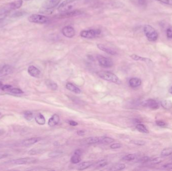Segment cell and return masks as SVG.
Wrapping results in <instances>:
<instances>
[{
  "label": "cell",
  "mask_w": 172,
  "mask_h": 171,
  "mask_svg": "<svg viewBox=\"0 0 172 171\" xmlns=\"http://www.w3.org/2000/svg\"><path fill=\"white\" fill-rule=\"evenodd\" d=\"M23 4L22 0H17L3 6L0 9V16L10 13L11 11L20 8Z\"/></svg>",
  "instance_id": "cell-1"
},
{
  "label": "cell",
  "mask_w": 172,
  "mask_h": 171,
  "mask_svg": "<svg viewBox=\"0 0 172 171\" xmlns=\"http://www.w3.org/2000/svg\"><path fill=\"white\" fill-rule=\"evenodd\" d=\"M98 75L101 78L106 81H109L116 84H121L120 79L118 78L115 74L107 71H100L98 73Z\"/></svg>",
  "instance_id": "cell-2"
},
{
  "label": "cell",
  "mask_w": 172,
  "mask_h": 171,
  "mask_svg": "<svg viewBox=\"0 0 172 171\" xmlns=\"http://www.w3.org/2000/svg\"><path fill=\"white\" fill-rule=\"evenodd\" d=\"M78 2L79 0H65L59 5L57 10L61 13L73 10L77 5Z\"/></svg>",
  "instance_id": "cell-3"
},
{
  "label": "cell",
  "mask_w": 172,
  "mask_h": 171,
  "mask_svg": "<svg viewBox=\"0 0 172 171\" xmlns=\"http://www.w3.org/2000/svg\"><path fill=\"white\" fill-rule=\"evenodd\" d=\"M144 34L148 40L150 42H155L158 38V33L157 31L152 26L145 25L143 28Z\"/></svg>",
  "instance_id": "cell-4"
},
{
  "label": "cell",
  "mask_w": 172,
  "mask_h": 171,
  "mask_svg": "<svg viewBox=\"0 0 172 171\" xmlns=\"http://www.w3.org/2000/svg\"><path fill=\"white\" fill-rule=\"evenodd\" d=\"M36 159L33 158H24L8 161L7 162V163L12 165H27L30 163H35L36 162Z\"/></svg>",
  "instance_id": "cell-5"
},
{
  "label": "cell",
  "mask_w": 172,
  "mask_h": 171,
  "mask_svg": "<svg viewBox=\"0 0 172 171\" xmlns=\"http://www.w3.org/2000/svg\"><path fill=\"white\" fill-rule=\"evenodd\" d=\"M28 20L31 23L44 24L49 21V18L45 16L38 14H32L28 17Z\"/></svg>",
  "instance_id": "cell-6"
},
{
  "label": "cell",
  "mask_w": 172,
  "mask_h": 171,
  "mask_svg": "<svg viewBox=\"0 0 172 171\" xmlns=\"http://www.w3.org/2000/svg\"><path fill=\"white\" fill-rule=\"evenodd\" d=\"M101 31L98 29L85 30L81 32L80 35L83 38L87 39H93L99 35Z\"/></svg>",
  "instance_id": "cell-7"
},
{
  "label": "cell",
  "mask_w": 172,
  "mask_h": 171,
  "mask_svg": "<svg viewBox=\"0 0 172 171\" xmlns=\"http://www.w3.org/2000/svg\"><path fill=\"white\" fill-rule=\"evenodd\" d=\"M97 59L99 64L101 67L104 68H110L113 66V62L111 58L104 57L101 55H98L97 56Z\"/></svg>",
  "instance_id": "cell-8"
},
{
  "label": "cell",
  "mask_w": 172,
  "mask_h": 171,
  "mask_svg": "<svg viewBox=\"0 0 172 171\" xmlns=\"http://www.w3.org/2000/svg\"><path fill=\"white\" fill-rule=\"evenodd\" d=\"M82 13V12L78 10H71L70 11L65 12H63L61 14L57 16V18L58 19H64V18H70V17H73L79 15Z\"/></svg>",
  "instance_id": "cell-9"
},
{
  "label": "cell",
  "mask_w": 172,
  "mask_h": 171,
  "mask_svg": "<svg viewBox=\"0 0 172 171\" xmlns=\"http://www.w3.org/2000/svg\"><path fill=\"white\" fill-rule=\"evenodd\" d=\"M142 105L145 108L152 109H157L159 108V105L157 101L153 99H147L142 102Z\"/></svg>",
  "instance_id": "cell-10"
},
{
  "label": "cell",
  "mask_w": 172,
  "mask_h": 171,
  "mask_svg": "<svg viewBox=\"0 0 172 171\" xmlns=\"http://www.w3.org/2000/svg\"><path fill=\"white\" fill-rule=\"evenodd\" d=\"M61 0H46L43 4L42 7L45 10H51L57 6Z\"/></svg>",
  "instance_id": "cell-11"
},
{
  "label": "cell",
  "mask_w": 172,
  "mask_h": 171,
  "mask_svg": "<svg viewBox=\"0 0 172 171\" xmlns=\"http://www.w3.org/2000/svg\"><path fill=\"white\" fill-rule=\"evenodd\" d=\"M13 71V68L9 65H4L0 66V78L7 76L11 73Z\"/></svg>",
  "instance_id": "cell-12"
},
{
  "label": "cell",
  "mask_w": 172,
  "mask_h": 171,
  "mask_svg": "<svg viewBox=\"0 0 172 171\" xmlns=\"http://www.w3.org/2000/svg\"><path fill=\"white\" fill-rule=\"evenodd\" d=\"M62 33L65 37L69 38H73L76 34L74 28L70 26L64 27L62 29Z\"/></svg>",
  "instance_id": "cell-13"
},
{
  "label": "cell",
  "mask_w": 172,
  "mask_h": 171,
  "mask_svg": "<svg viewBox=\"0 0 172 171\" xmlns=\"http://www.w3.org/2000/svg\"><path fill=\"white\" fill-rule=\"evenodd\" d=\"M82 151L80 149H77L74 152V155L70 158V162L71 163H79L81 161V156H82Z\"/></svg>",
  "instance_id": "cell-14"
},
{
  "label": "cell",
  "mask_w": 172,
  "mask_h": 171,
  "mask_svg": "<svg viewBox=\"0 0 172 171\" xmlns=\"http://www.w3.org/2000/svg\"><path fill=\"white\" fill-rule=\"evenodd\" d=\"M41 140V138H28V139H25L22 141L21 144L24 147H29L32 146L33 144H35L37 142Z\"/></svg>",
  "instance_id": "cell-15"
},
{
  "label": "cell",
  "mask_w": 172,
  "mask_h": 171,
  "mask_svg": "<svg viewBox=\"0 0 172 171\" xmlns=\"http://www.w3.org/2000/svg\"><path fill=\"white\" fill-rule=\"evenodd\" d=\"M28 73L34 78H38L40 75V71L37 68L33 65H30L28 68Z\"/></svg>",
  "instance_id": "cell-16"
},
{
  "label": "cell",
  "mask_w": 172,
  "mask_h": 171,
  "mask_svg": "<svg viewBox=\"0 0 172 171\" xmlns=\"http://www.w3.org/2000/svg\"><path fill=\"white\" fill-rule=\"evenodd\" d=\"M100 143V137H89L82 141V143L84 144H94Z\"/></svg>",
  "instance_id": "cell-17"
},
{
  "label": "cell",
  "mask_w": 172,
  "mask_h": 171,
  "mask_svg": "<svg viewBox=\"0 0 172 171\" xmlns=\"http://www.w3.org/2000/svg\"><path fill=\"white\" fill-rule=\"evenodd\" d=\"M97 47L101 51L106 52L108 54L111 55H116L117 54V53L116 51H114L111 48L106 47L104 45L99 44H97Z\"/></svg>",
  "instance_id": "cell-18"
},
{
  "label": "cell",
  "mask_w": 172,
  "mask_h": 171,
  "mask_svg": "<svg viewBox=\"0 0 172 171\" xmlns=\"http://www.w3.org/2000/svg\"><path fill=\"white\" fill-rule=\"evenodd\" d=\"M60 120V118L59 115L57 114H55L52 115L49 119L48 124L50 127H54L56 126L59 123Z\"/></svg>",
  "instance_id": "cell-19"
},
{
  "label": "cell",
  "mask_w": 172,
  "mask_h": 171,
  "mask_svg": "<svg viewBox=\"0 0 172 171\" xmlns=\"http://www.w3.org/2000/svg\"><path fill=\"white\" fill-rule=\"evenodd\" d=\"M142 84V80L140 79L137 78H133L129 80V84L133 88H137L140 86Z\"/></svg>",
  "instance_id": "cell-20"
},
{
  "label": "cell",
  "mask_w": 172,
  "mask_h": 171,
  "mask_svg": "<svg viewBox=\"0 0 172 171\" xmlns=\"http://www.w3.org/2000/svg\"><path fill=\"white\" fill-rule=\"evenodd\" d=\"M66 88L68 89V90L70 91L73 92V93H75L76 94H80L81 93V90L79 88L76 87L75 85H74L71 83H66Z\"/></svg>",
  "instance_id": "cell-21"
},
{
  "label": "cell",
  "mask_w": 172,
  "mask_h": 171,
  "mask_svg": "<svg viewBox=\"0 0 172 171\" xmlns=\"http://www.w3.org/2000/svg\"><path fill=\"white\" fill-rule=\"evenodd\" d=\"M130 57L131 58L133 59L135 61H141L145 62L147 63H152V61L150 59L148 58H145V57H142V56H139L138 55L133 54L130 55Z\"/></svg>",
  "instance_id": "cell-22"
},
{
  "label": "cell",
  "mask_w": 172,
  "mask_h": 171,
  "mask_svg": "<svg viewBox=\"0 0 172 171\" xmlns=\"http://www.w3.org/2000/svg\"><path fill=\"white\" fill-rule=\"evenodd\" d=\"M35 121L39 125H44L45 123V119L41 113H38L35 118Z\"/></svg>",
  "instance_id": "cell-23"
},
{
  "label": "cell",
  "mask_w": 172,
  "mask_h": 171,
  "mask_svg": "<svg viewBox=\"0 0 172 171\" xmlns=\"http://www.w3.org/2000/svg\"><path fill=\"white\" fill-rule=\"evenodd\" d=\"M93 164V163L91 162H83L82 163H80L78 166L77 169L79 170V171L84 170L89 167H90L91 166H92Z\"/></svg>",
  "instance_id": "cell-24"
},
{
  "label": "cell",
  "mask_w": 172,
  "mask_h": 171,
  "mask_svg": "<svg viewBox=\"0 0 172 171\" xmlns=\"http://www.w3.org/2000/svg\"><path fill=\"white\" fill-rule=\"evenodd\" d=\"M161 104L162 107L164 109L169 110L172 108V102L171 100H167V99L162 100Z\"/></svg>",
  "instance_id": "cell-25"
},
{
  "label": "cell",
  "mask_w": 172,
  "mask_h": 171,
  "mask_svg": "<svg viewBox=\"0 0 172 171\" xmlns=\"http://www.w3.org/2000/svg\"><path fill=\"white\" fill-rule=\"evenodd\" d=\"M126 167V166L123 163H119V164H116L112 166L111 168H109L110 171H120L122 170Z\"/></svg>",
  "instance_id": "cell-26"
},
{
  "label": "cell",
  "mask_w": 172,
  "mask_h": 171,
  "mask_svg": "<svg viewBox=\"0 0 172 171\" xmlns=\"http://www.w3.org/2000/svg\"><path fill=\"white\" fill-rule=\"evenodd\" d=\"M136 128L138 129V131L141 132L142 133H149V130L147 129L145 126L143 125V124H141V123L137 124V126H136Z\"/></svg>",
  "instance_id": "cell-27"
},
{
  "label": "cell",
  "mask_w": 172,
  "mask_h": 171,
  "mask_svg": "<svg viewBox=\"0 0 172 171\" xmlns=\"http://www.w3.org/2000/svg\"><path fill=\"white\" fill-rule=\"evenodd\" d=\"M114 142V139L109 137H100V143H112Z\"/></svg>",
  "instance_id": "cell-28"
},
{
  "label": "cell",
  "mask_w": 172,
  "mask_h": 171,
  "mask_svg": "<svg viewBox=\"0 0 172 171\" xmlns=\"http://www.w3.org/2000/svg\"><path fill=\"white\" fill-rule=\"evenodd\" d=\"M172 153V148H164L161 153V155L163 157H167V156L171 155Z\"/></svg>",
  "instance_id": "cell-29"
},
{
  "label": "cell",
  "mask_w": 172,
  "mask_h": 171,
  "mask_svg": "<svg viewBox=\"0 0 172 171\" xmlns=\"http://www.w3.org/2000/svg\"><path fill=\"white\" fill-rule=\"evenodd\" d=\"M24 117L28 121H31L33 119V118H34V115H33V113L30 111H27V112H25L24 113Z\"/></svg>",
  "instance_id": "cell-30"
},
{
  "label": "cell",
  "mask_w": 172,
  "mask_h": 171,
  "mask_svg": "<svg viewBox=\"0 0 172 171\" xmlns=\"http://www.w3.org/2000/svg\"><path fill=\"white\" fill-rule=\"evenodd\" d=\"M10 22V20L7 18H0V28L5 26Z\"/></svg>",
  "instance_id": "cell-31"
},
{
  "label": "cell",
  "mask_w": 172,
  "mask_h": 171,
  "mask_svg": "<svg viewBox=\"0 0 172 171\" xmlns=\"http://www.w3.org/2000/svg\"><path fill=\"white\" fill-rule=\"evenodd\" d=\"M136 158V156L133 154H128L124 156L122 158L123 161H131L135 160Z\"/></svg>",
  "instance_id": "cell-32"
},
{
  "label": "cell",
  "mask_w": 172,
  "mask_h": 171,
  "mask_svg": "<svg viewBox=\"0 0 172 171\" xmlns=\"http://www.w3.org/2000/svg\"><path fill=\"white\" fill-rule=\"evenodd\" d=\"M9 92L11 93L15 94H20L23 93V92L21 89L17 88H12L10 89Z\"/></svg>",
  "instance_id": "cell-33"
},
{
  "label": "cell",
  "mask_w": 172,
  "mask_h": 171,
  "mask_svg": "<svg viewBox=\"0 0 172 171\" xmlns=\"http://www.w3.org/2000/svg\"><path fill=\"white\" fill-rule=\"evenodd\" d=\"M47 86L50 87V89H52V90H56L57 89V88H58V86H57L56 83H54V82H52V81H49V83H48Z\"/></svg>",
  "instance_id": "cell-34"
},
{
  "label": "cell",
  "mask_w": 172,
  "mask_h": 171,
  "mask_svg": "<svg viewBox=\"0 0 172 171\" xmlns=\"http://www.w3.org/2000/svg\"><path fill=\"white\" fill-rule=\"evenodd\" d=\"M166 34L168 38L172 39V26L169 27L166 31Z\"/></svg>",
  "instance_id": "cell-35"
},
{
  "label": "cell",
  "mask_w": 172,
  "mask_h": 171,
  "mask_svg": "<svg viewBox=\"0 0 172 171\" xmlns=\"http://www.w3.org/2000/svg\"><path fill=\"white\" fill-rule=\"evenodd\" d=\"M131 142L132 143L137 144L138 146H143L145 143L144 141H140V140H133V141H131Z\"/></svg>",
  "instance_id": "cell-36"
},
{
  "label": "cell",
  "mask_w": 172,
  "mask_h": 171,
  "mask_svg": "<svg viewBox=\"0 0 172 171\" xmlns=\"http://www.w3.org/2000/svg\"><path fill=\"white\" fill-rule=\"evenodd\" d=\"M156 1L168 5L172 6V0H156Z\"/></svg>",
  "instance_id": "cell-37"
},
{
  "label": "cell",
  "mask_w": 172,
  "mask_h": 171,
  "mask_svg": "<svg viewBox=\"0 0 172 171\" xmlns=\"http://www.w3.org/2000/svg\"><path fill=\"white\" fill-rule=\"evenodd\" d=\"M162 161H163V159L161 158L158 157L153 158V160H151V163L157 164L162 162Z\"/></svg>",
  "instance_id": "cell-38"
},
{
  "label": "cell",
  "mask_w": 172,
  "mask_h": 171,
  "mask_svg": "<svg viewBox=\"0 0 172 171\" xmlns=\"http://www.w3.org/2000/svg\"><path fill=\"white\" fill-rule=\"evenodd\" d=\"M12 88V86L11 85H2L1 89L3 90V91H9V90H10V89Z\"/></svg>",
  "instance_id": "cell-39"
},
{
  "label": "cell",
  "mask_w": 172,
  "mask_h": 171,
  "mask_svg": "<svg viewBox=\"0 0 172 171\" xmlns=\"http://www.w3.org/2000/svg\"><path fill=\"white\" fill-rule=\"evenodd\" d=\"M122 147V144L120 143H113L110 146V148L112 149H117V148H120Z\"/></svg>",
  "instance_id": "cell-40"
},
{
  "label": "cell",
  "mask_w": 172,
  "mask_h": 171,
  "mask_svg": "<svg viewBox=\"0 0 172 171\" xmlns=\"http://www.w3.org/2000/svg\"><path fill=\"white\" fill-rule=\"evenodd\" d=\"M61 153L60 152V151H54L50 153V157H55L60 155Z\"/></svg>",
  "instance_id": "cell-41"
},
{
  "label": "cell",
  "mask_w": 172,
  "mask_h": 171,
  "mask_svg": "<svg viewBox=\"0 0 172 171\" xmlns=\"http://www.w3.org/2000/svg\"><path fill=\"white\" fill-rule=\"evenodd\" d=\"M156 124L161 127H164L167 126V124L162 120H157L156 121Z\"/></svg>",
  "instance_id": "cell-42"
},
{
  "label": "cell",
  "mask_w": 172,
  "mask_h": 171,
  "mask_svg": "<svg viewBox=\"0 0 172 171\" xmlns=\"http://www.w3.org/2000/svg\"><path fill=\"white\" fill-rule=\"evenodd\" d=\"M149 160V158L148 157H143L140 158L138 162L142 163H145L148 162V161Z\"/></svg>",
  "instance_id": "cell-43"
},
{
  "label": "cell",
  "mask_w": 172,
  "mask_h": 171,
  "mask_svg": "<svg viewBox=\"0 0 172 171\" xmlns=\"http://www.w3.org/2000/svg\"><path fill=\"white\" fill-rule=\"evenodd\" d=\"M9 156V153L5 152H0V159L6 158Z\"/></svg>",
  "instance_id": "cell-44"
},
{
  "label": "cell",
  "mask_w": 172,
  "mask_h": 171,
  "mask_svg": "<svg viewBox=\"0 0 172 171\" xmlns=\"http://www.w3.org/2000/svg\"><path fill=\"white\" fill-rule=\"evenodd\" d=\"M68 123L71 126H76L78 125V123H76L75 121L74 120H69L68 121Z\"/></svg>",
  "instance_id": "cell-45"
},
{
  "label": "cell",
  "mask_w": 172,
  "mask_h": 171,
  "mask_svg": "<svg viewBox=\"0 0 172 171\" xmlns=\"http://www.w3.org/2000/svg\"><path fill=\"white\" fill-rule=\"evenodd\" d=\"M163 168L167 169H172V163H167L164 165Z\"/></svg>",
  "instance_id": "cell-46"
},
{
  "label": "cell",
  "mask_w": 172,
  "mask_h": 171,
  "mask_svg": "<svg viewBox=\"0 0 172 171\" xmlns=\"http://www.w3.org/2000/svg\"><path fill=\"white\" fill-rule=\"evenodd\" d=\"M107 163H107V162H105L104 161H102V162H100L99 163V167H103L104 166L107 165Z\"/></svg>",
  "instance_id": "cell-47"
},
{
  "label": "cell",
  "mask_w": 172,
  "mask_h": 171,
  "mask_svg": "<svg viewBox=\"0 0 172 171\" xmlns=\"http://www.w3.org/2000/svg\"><path fill=\"white\" fill-rule=\"evenodd\" d=\"M76 133L79 136H84L85 133V132L84 131H83V130H79V131H78L76 132Z\"/></svg>",
  "instance_id": "cell-48"
},
{
  "label": "cell",
  "mask_w": 172,
  "mask_h": 171,
  "mask_svg": "<svg viewBox=\"0 0 172 171\" xmlns=\"http://www.w3.org/2000/svg\"><path fill=\"white\" fill-rule=\"evenodd\" d=\"M169 93H170L172 94V86H171V88H170L169 89Z\"/></svg>",
  "instance_id": "cell-49"
},
{
  "label": "cell",
  "mask_w": 172,
  "mask_h": 171,
  "mask_svg": "<svg viewBox=\"0 0 172 171\" xmlns=\"http://www.w3.org/2000/svg\"><path fill=\"white\" fill-rule=\"evenodd\" d=\"M2 85H3V84H2V83L1 81H0V89H1V88Z\"/></svg>",
  "instance_id": "cell-50"
},
{
  "label": "cell",
  "mask_w": 172,
  "mask_h": 171,
  "mask_svg": "<svg viewBox=\"0 0 172 171\" xmlns=\"http://www.w3.org/2000/svg\"><path fill=\"white\" fill-rule=\"evenodd\" d=\"M1 115H2L1 113H0V117H1Z\"/></svg>",
  "instance_id": "cell-51"
},
{
  "label": "cell",
  "mask_w": 172,
  "mask_h": 171,
  "mask_svg": "<svg viewBox=\"0 0 172 171\" xmlns=\"http://www.w3.org/2000/svg\"><path fill=\"white\" fill-rule=\"evenodd\" d=\"M25 1H27V0H25Z\"/></svg>",
  "instance_id": "cell-52"
}]
</instances>
